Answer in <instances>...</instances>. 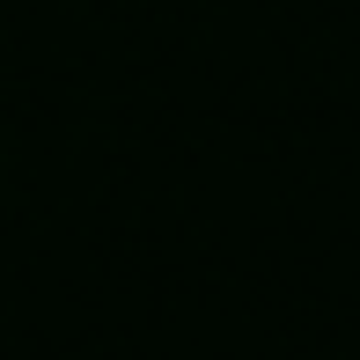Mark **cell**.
<instances>
[]
</instances>
